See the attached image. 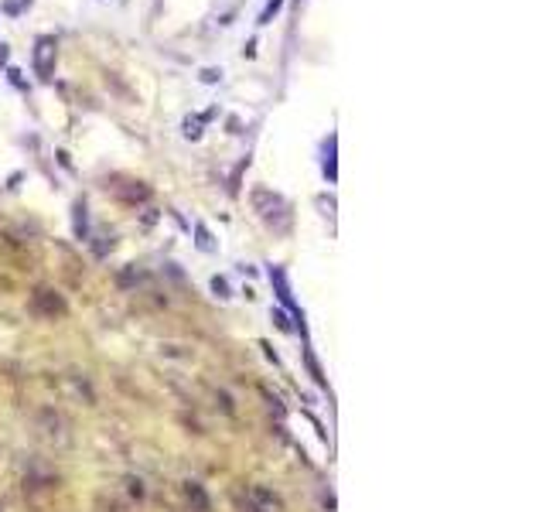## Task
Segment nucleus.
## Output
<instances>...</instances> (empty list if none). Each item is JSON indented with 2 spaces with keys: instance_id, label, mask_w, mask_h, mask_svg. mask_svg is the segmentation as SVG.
<instances>
[{
  "instance_id": "f257e3e1",
  "label": "nucleus",
  "mask_w": 546,
  "mask_h": 512,
  "mask_svg": "<svg viewBox=\"0 0 546 512\" xmlns=\"http://www.w3.org/2000/svg\"><path fill=\"white\" fill-rule=\"evenodd\" d=\"M250 202H253V209L260 212V219H263V222H270V226H277L280 233H284V229L291 226V212H287V202L277 195V192H270V188H253Z\"/></svg>"
},
{
  "instance_id": "f03ea898",
  "label": "nucleus",
  "mask_w": 546,
  "mask_h": 512,
  "mask_svg": "<svg viewBox=\"0 0 546 512\" xmlns=\"http://www.w3.org/2000/svg\"><path fill=\"white\" fill-rule=\"evenodd\" d=\"M55 38H48V35H41L35 41V72H38V79H52V72H55Z\"/></svg>"
},
{
  "instance_id": "7ed1b4c3",
  "label": "nucleus",
  "mask_w": 546,
  "mask_h": 512,
  "mask_svg": "<svg viewBox=\"0 0 546 512\" xmlns=\"http://www.w3.org/2000/svg\"><path fill=\"white\" fill-rule=\"evenodd\" d=\"M246 502H250V512H284L280 495H273L267 485H253L250 495H246Z\"/></svg>"
},
{
  "instance_id": "20e7f679",
  "label": "nucleus",
  "mask_w": 546,
  "mask_h": 512,
  "mask_svg": "<svg viewBox=\"0 0 546 512\" xmlns=\"http://www.w3.org/2000/svg\"><path fill=\"white\" fill-rule=\"evenodd\" d=\"M270 284L277 287V297H280V304H284V308H291L294 318H297V328L304 332V315H301V311H297V304H294L291 287H287V277H284V270H277V267H273V270H270Z\"/></svg>"
},
{
  "instance_id": "39448f33",
  "label": "nucleus",
  "mask_w": 546,
  "mask_h": 512,
  "mask_svg": "<svg viewBox=\"0 0 546 512\" xmlns=\"http://www.w3.org/2000/svg\"><path fill=\"white\" fill-rule=\"evenodd\" d=\"M35 311L55 318V315H62V311H65V301H62L55 291H38V294H35Z\"/></svg>"
},
{
  "instance_id": "423d86ee",
  "label": "nucleus",
  "mask_w": 546,
  "mask_h": 512,
  "mask_svg": "<svg viewBox=\"0 0 546 512\" xmlns=\"http://www.w3.org/2000/svg\"><path fill=\"white\" fill-rule=\"evenodd\" d=\"M185 499L192 502V509H195V512H209V509H212L209 495H205V489H202L198 482H185Z\"/></svg>"
},
{
  "instance_id": "0eeeda50",
  "label": "nucleus",
  "mask_w": 546,
  "mask_h": 512,
  "mask_svg": "<svg viewBox=\"0 0 546 512\" xmlns=\"http://www.w3.org/2000/svg\"><path fill=\"white\" fill-rule=\"evenodd\" d=\"M72 222H76V239H86L89 236V216H86V202H76L72 205Z\"/></svg>"
},
{
  "instance_id": "6e6552de",
  "label": "nucleus",
  "mask_w": 546,
  "mask_h": 512,
  "mask_svg": "<svg viewBox=\"0 0 546 512\" xmlns=\"http://www.w3.org/2000/svg\"><path fill=\"white\" fill-rule=\"evenodd\" d=\"M195 243H198V250H202V253H215V239H212V233H209L202 222L195 226Z\"/></svg>"
},
{
  "instance_id": "1a4fd4ad",
  "label": "nucleus",
  "mask_w": 546,
  "mask_h": 512,
  "mask_svg": "<svg viewBox=\"0 0 546 512\" xmlns=\"http://www.w3.org/2000/svg\"><path fill=\"white\" fill-rule=\"evenodd\" d=\"M212 117V113H205V117H195V120H185V137L188 140H198L202 137V123Z\"/></svg>"
},
{
  "instance_id": "9d476101",
  "label": "nucleus",
  "mask_w": 546,
  "mask_h": 512,
  "mask_svg": "<svg viewBox=\"0 0 546 512\" xmlns=\"http://www.w3.org/2000/svg\"><path fill=\"white\" fill-rule=\"evenodd\" d=\"M325 175H328V181H335V178H338V171H335V137L328 140V158H325Z\"/></svg>"
},
{
  "instance_id": "9b49d317",
  "label": "nucleus",
  "mask_w": 546,
  "mask_h": 512,
  "mask_svg": "<svg viewBox=\"0 0 546 512\" xmlns=\"http://www.w3.org/2000/svg\"><path fill=\"white\" fill-rule=\"evenodd\" d=\"M284 7V0H270L267 7H263V14H260V24H270L273 18H277V11Z\"/></svg>"
},
{
  "instance_id": "f8f14e48",
  "label": "nucleus",
  "mask_w": 546,
  "mask_h": 512,
  "mask_svg": "<svg viewBox=\"0 0 546 512\" xmlns=\"http://www.w3.org/2000/svg\"><path fill=\"white\" fill-rule=\"evenodd\" d=\"M212 294H215V297H222V301L229 297V284H226L222 277H212Z\"/></svg>"
},
{
  "instance_id": "ddd939ff",
  "label": "nucleus",
  "mask_w": 546,
  "mask_h": 512,
  "mask_svg": "<svg viewBox=\"0 0 546 512\" xmlns=\"http://www.w3.org/2000/svg\"><path fill=\"white\" fill-rule=\"evenodd\" d=\"M273 321H277V328H280V332H291V321H287V315H284V311H273Z\"/></svg>"
},
{
  "instance_id": "4468645a",
  "label": "nucleus",
  "mask_w": 546,
  "mask_h": 512,
  "mask_svg": "<svg viewBox=\"0 0 546 512\" xmlns=\"http://www.w3.org/2000/svg\"><path fill=\"white\" fill-rule=\"evenodd\" d=\"M222 79V69H205L202 72V82H219Z\"/></svg>"
},
{
  "instance_id": "2eb2a0df",
  "label": "nucleus",
  "mask_w": 546,
  "mask_h": 512,
  "mask_svg": "<svg viewBox=\"0 0 546 512\" xmlns=\"http://www.w3.org/2000/svg\"><path fill=\"white\" fill-rule=\"evenodd\" d=\"M308 369H311V376L318 379V383H325V376H321V369H318V362H314V355L308 352Z\"/></svg>"
},
{
  "instance_id": "dca6fc26",
  "label": "nucleus",
  "mask_w": 546,
  "mask_h": 512,
  "mask_svg": "<svg viewBox=\"0 0 546 512\" xmlns=\"http://www.w3.org/2000/svg\"><path fill=\"white\" fill-rule=\"evenodd\" d=\"M7 76H11V82H14V86H24V79H21V72H18V69H11Z\"/></svg>"
},
{
  "instance_id": "f3484780",
  "label": "nucleus",
  "mask_w": 546,
  "mask_h": 512,
  "mask_svg": "<svg viewBox=\"0 0 546 512\" xmlns=\"http://www.w3.org/2000/svg\"><path fill=\"white\" fill-rule=\"evenodd\" d=\"M7 59H11V52H7V45H0V65H7Z\"/></svg>"
}]
</instances>
